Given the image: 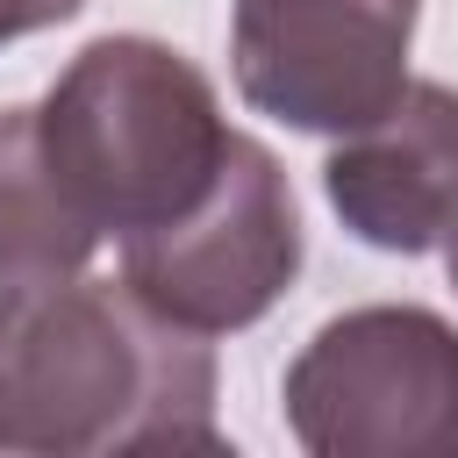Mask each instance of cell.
Here are the masks:
<instances>
[{
    "instance_id": "obj_1",
    "label": "cell",
    "mask_w": 458,
    "mask_h": 458,
    "mask_svg": "<svg viewBox=\"0 0 458 458\" xmlns=\"http://www.w3.org/2000/svg\"><path fill=\"white\" fill-rule=\"evenodd\" d=\"M222 451L215 351L114 279L0 286V458Z\"/></svg>"
},
{
    "instance_id": "obj_2",
    "label": "cell",
    "mask_w": 458,
    "mask_h": 458,
    "mask_svg": "<svg viewBox=\"0 0 458 458\" xmlns=\"http://www.w3.org/2000/svg\"><path fill=\"white\" fill-rule=\"evenodd\" d=\"M229 136L208 72L157 36H93L36 107L43 165L93 236H136L193 208Z\"/></svg>"
},
{
    "instance_id": "obj_3",
    "label": "cell",
    "mask_w": 458,
    "mask_h": 458,
    "mask_svg": "<svg viewBox=\"0 0 458 458\" xmlns=\"http://www.w3.org/2000/svg\"><path fill=\"white\" fill-rule=\"evenodd\" d=\"M279 401L315 458H458V329L408 301L329 315Z\"/></svg>"
},
{
    "instance_id": "obj_4",
    "label": "cell",
    "mask_w": 458,
    "mask_h": 458,
    "mask_svg": "<svg viewBox=\"0 0 458 458\" xmlns=\"http://www.w3.org/2000/svg\"><path fill=\"white\" fill-rule=\"evenodd\" d=\"M301 272V208L258 136H229L208 193L157 229L122 236V286L193 336L250 329Z\"/></svg>"
},
{
    "instance_id": "obj_5",
    "label": "cell",
    "mask_w": 458,
    "mask_h": 458,
    "mask_svg": "<svg viewBox=\"0 0 458 458\" xmlns=\"http://www.w3.org/2000/svg\"><path fill=\"white\" fill-rule=\"evenodd\" d=\"M415 14L422 0H236V93L286 129L344 136L408 86Z\"/></svg>"
},
{
    "instance_id": "obj_6",
    "label": "cell",
    "mask_w": 458,
    "mask_h": 458,
    "mask_svg": "<svg viewBox=\"0 0 458 458\" xmlns=\"http://www.w3.org/2000/svg\"><path fill=\"white\" fill-rule=\"evenodd\" d=\"M322 193L336 222L394 258H422L458 222V86L408 79L372 122L344 129Z\"/></svg>"
},
{
    "instance_id": "obj_7",
    "label": "cell",
    "mask_w": 458,
    "mask_h": 458,
    "mask_svg": "<svg viewBox=\"0 0 458 458\" xmlns=\"http://www.w3.org/2000/svg\"><path fill=\"white\" fill-rule=\"evenodd\" d=\"M93 243V222L64 200L43 165L36 107H0V286L86 272Z\"/></svg>"
},
{
    "instance_id": "obj_8",
    "label": "cell",
    "mask_w": 458,
    "mask_h": 458,
    "mask_svg": "<svg viewBox=\"0 0 458 458\" xmlns=\"http://www.w3.org/2000/svg\"><path fill=\"white\" fill-rule=\"evenodd\" d=\"M86 0H0V50L7 43H21V36H36V29H57V21H72Z\"/></svg>"
},
{
    "instance_id": "obj_9",
    "label": "cell",
    "mask_w": 458,
    "mask_h": 458,
    "mask_svg": "<svg viewBox=\"0 0 458 458\" xmlns=\"http://www.w3.org/2000/svg\"><path fill=\"white\" fill-rule=\"evenodd\" d=\"M444 272H451V286H458V222L444 229Z\"/></svg>"
}]
</instances>
